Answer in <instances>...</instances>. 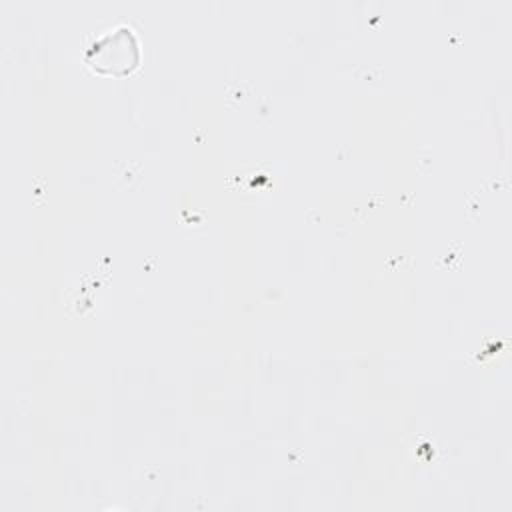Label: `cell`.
Returning a JSON list of instances; mask_svg holds the SVG:
<instances>
[{"label": "cell", "instance_id": "cell-1", "mask_svg": "<svg viewBox=\"0 0 512 512\" xmlns=\"http://www.w3.org/2000/svg\"><path fill=\"white\" fill-rule=\"evenodd\" d=\"M86 62L94 72L124 76L130 74L140 62L138 40L128 26H118L100 36L88 50Z\"/></svg>", "mask_w": 512, "mask_h": 512}]
</instances>
